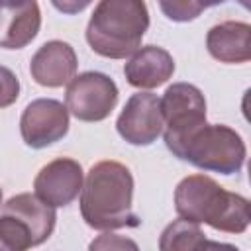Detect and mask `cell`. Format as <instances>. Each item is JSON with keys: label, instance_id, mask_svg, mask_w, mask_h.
Instances as JSON below:
<instances>
[{"label": "cell", "instance_id": "cell-1", "mask_svg": "<svg viewBox=\"0 0 251 251\" xmlns=\"http://www.w3.org/2000/svg\"><path fill=\"white\" fill-rule=\"evenodd\" d=\"M133 176L120 161H100L90 167L80 190V216L92 229L112 231L137 227L139 216L131 210Z\"/></svg>", "mask_w": 251, "mask_h": 251}, {"label": "cell", "instance_id": "cell-2", "mask_svg": "<svg viewBox=\"0 0 251 251\" xmlns=\"http://www.w3.org/2000/svg\"><path fill=\"white\" fill-rule=\"evenodd\" d=\"M175 210L182 220L226 233H243L249 227V200L226 190L208 175H188L176 184Z\"/></svg>", "mask_w": 251, "mask_h": 251}, {"label": "cell", "instance_id": "cell-3", "mask_svg": "<svg viewBox=\"0 0 251 251\" xmlns=\"http://www.w3.org/2000/svg\"><path fill=\"white\" fill-rule=\"evenodd\" d=\"M149 29V10L141 0H102L86 25L90 49L106 59L131 57Z\"/></svg>", "mask_w": 251, "mask_h": 251}, {"label": "cell", "instance_id": "cell-4", "mask_svg": "<svg viewBox=\"0 0 251 251\" xmlns=\"http://www.w3.org/2000/svg\"><path fill=\"white\" fill-rule=\"evenodd\" d=\"M180 161H186L202 171H212L220 175L239 173L247 149L241 135L224 124H202L194 129L182 143L173 151Z\"/></svg>", "mask_w": 251, "mask_h": 251}, {"label": "cell", "instance_id": "cell-5", "mask_svg": "<svg viewBox=\"0 0 251 251\" xmlns=\"http://www.w3.org/2000/svg\"><path fill=\"white\" fill-rule=\"evenodd\" d=\"M163 116V139L173 153L182 139L206 124V98L202 90L190 82L171 84L159 98Z\"/></svg>", "mask_w": 251, "mask_h": 251}, {"label": "cell", "instance_id": "cell-6", "mask_svg": "<svg viewBox=\"0 0 251 251\" xmlns=\"http://www.w3.org/2000/svg\"><path fill=\"white\" fill-rule=\"evenodd\" d=\"M118 96L114 78L98 71H86L67 84L65 106L80 122H102L116 108Z\"/></svg>", "mask_w": 251, "mask_h": 251}, {"label": "cell", "instance_id": "cell-7", "mask_svg": "<svg viewBox=\"0 0 251 251\" xmlns=\"http://www.w3.org/2000/svg\"><path fill=\"white\" fill-rule=\"evenodd\" d=\"M69 131V110L55 98L31 100L20 118V133L27 147L43 149L61 141Z\"/></svg>", "mask_w": 251, "mask_h": 251}, {"label": "cell", "instance_id": "cell-8", "mask_svg": "<svg viewBox=\"0 0 251 251\" xmlns=\"http://www.w3.org/2000/svg\"><path fill=\"white\" fill-rule=\"evenodd\" d=\"M116 129L120 137L129 145L145 147L155 143L163 133L159 96L143 90L131 94L116 120Z\"/></svg>", "mask_w": 251, "mask_h": 251}, {"label": "cell", "instance_id": "cell-9", "mask_svg": "<svg viewBox=\"0 0 251 251\" xmlns=\"http://www.w3.org/2000/svg\"><path fill=\"white\" fill-rule=\"evenodd\" d=\"M84 173L78 161L71 157H59L39 169L33 178V194L53 206H69L82 190Z\"/></svg>", "mask_w": 251, "mask_h": 251}, {"label": "cell", "instance_id": "cell-10", "mask_svg": "<svg viewBox=\"0 0 251 251\" xmlns=\"http://www.w3.org/2000/svg\"><path fill=\"white\" fill-rule=\"evenodd\" d=\"M78 59L71 43L51 39L43 43L29 61L31 78L45 88H59L76 76Z\"/></svg>", "mask_w": 251, "mask_h": 251}, {"label": "cell", "instance_id": "cell-11", "mask_svg": "<svg viewBox=\"0 0 251 251\" xmlns=\"http://www.w3.org/2000/svg\"><path fill=\"white\" fill-rule=\"evenodd\" d=\"M0 214L16 220L18 226L29 235L33 247L45 243L51 237L55 229V222H57L55 208L41 202L31 192H22L6 200L2 204Z\"/></svg>", "mask_w": 251, "mask_h": 251}, {"label": "cell", "instance_id": "cell-12", "mask_svg": "<svg viewBox=\"0 0 251 251\" xmlns=\"http://www.w3.org/2000/svg\"><path fill=\"white\" fill-rule=\"evenodd\" d=\"M175 73L173 55L159 45L139 47L129 61L124 65V75L127 84L139 90H149L165 84Z\"/></svg>", "mask_w": 251, "mask_h": 251}, {"label": "cell", "instance_id": "cell-13", "mask_svg": "<svg viewBox=\"0 0 251 251\" xmlns=\"http://www.w3.org/2000/svg\"><path fill=\"white\" fill-rule=\"evenodd\" d=\"M41 27L39 4L29 2H0V47L22 49L31 43Z\"/></svg>", "mask_w": 251, "mask_h": 251}, {"label": "cell", "instance_id": "cell-14", "mask_svg": "<svg viewBox=\"0 0 251 251\" xmlns=\"http://www.w3.org/2000/svg\"><path fill=\"white\" fill-rule=\"evenodd\" d=\"M206 49L220 63H247L251 59V25L235 20L212 25L206 33Z\"/></svg>", "mask_w": 251, "mask_h": 251}, {"label": "cell", "instance_id": "cell-15", "mask_svg": "<svg viewBox=\"0 0 251 251\" xmlns=\"http://www.w3.org/2000/svg\"><path fill=\"white\" fill-rule=\"evenodd\" d=\"M206 239V233L198 224L188 220H173L159 237V251H196Z\"/></svg>", "mask_w": 251, "mask_h": 251}, {"label": "cell", "instance_id": "cell-16", "mask_svg": "<svg viewBox=\"0 0 251 251\" xmlns=\"http://www.w3.org/2000/svg\"><path fill=\"white\" fill-rule=\"evenodd\" d=\"M159 8L173 22H190L198 18L200 12L208 8V4L194 0H173V2H159Z\"/></svg>", "mask_w": 251, "mask_h": 251}, {"label": "cell", "instance_id": "cell-17", "mask_svg": "<svg viewBox=\"0 0 251 251\" xmlns=\"http://www.w3.org/2000/svg\"><path fill=\"white\" fill-rule=\"evenodd\" d=\"M88 251H139L137 243L126 235L104 231L88 243Z\"/></svg>", "mask_w": 251, "mask_h": 251}, {"label": "cell", "instance_id": "cell-18", "mask_svg": "<svg viewBox=\"0 0 251 251\" xmlns=\"http://www.w3.org/2000/svg\"><path fill=\"white\" fill-rule=\"evenodd\" d=\"M20 96V80L16 73L0 65V108L12 106Z\"/></svg>", "mask_w": 251, "mask_h": 251}, {"label": "cell", "instance_id": "cell-19", "mask_svg": "<svg viewBox=\"0 0 251 251\" xmlns=\"http://www.w3.org/2000/svg\"><path fill=\"white\" fill-rule=\"evenodd\" d=\"M196 251H239L235 245L231 243H222V241H214V239H204Z\"/></svg>", "mask_w": 251, "mask_h": 251}, {"label": "cell", "instance_id": "cell-20", "mask_svg": "<svg viewBox=\"0 0 251 251\" xmlns=\"http://www.w3.org/2000/svg\"><path fill=\"white\" fill-rule=\"evenodd\" d=\"M0 251H18V249H16L4 235H0Z\"/></svg>", "mask_w": 251, "mask_h": 251}, {"label": "cell", "instance_id": "cell-21", "mask_svg": "<svg viewBox=\"0 0 251 251\" xmlns=\"http://www.w3.org/2000/svg\"><path fill=\"white\" fill-rule=\"evenodd\" d=\"M0 204H2V188H0Z\"/></svg>", "mask_w": 251, "mask_h": 251}]
</instances>
